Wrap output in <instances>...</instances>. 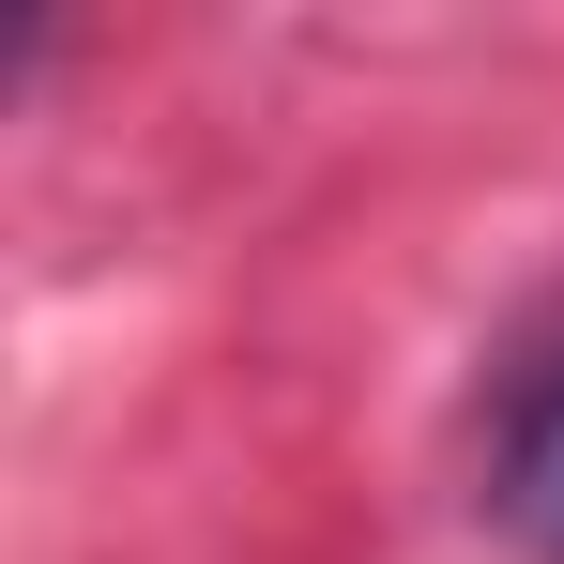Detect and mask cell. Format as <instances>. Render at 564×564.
Instances as JSON below:
<instances>
[{
    "instance_id": "cell-1",
    "label": "cell",
    "mask_w": 564,
    "mask_h": 564,
    "mask_svg": "<svg viewBox=\"0 0 564 564\" xmlns=\"http://www.w3.org/2000/svg\"><path fill=\"white\" fill-rule=\"evenodd\" d=\"M488 503L534 564H564V336L534 351V381L503 397V458H488Z\"/></svg>"
}]
</instances>
